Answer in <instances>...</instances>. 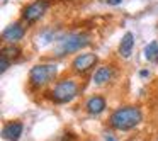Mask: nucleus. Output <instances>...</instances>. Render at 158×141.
Segmentation results:
<instances>
[{
    "instance_id": "nucleus-1",
    "label": "nucleus",
    "mask_w": 158,
    "mask_h": 141,
    "mask_svg": "<svg viewBox=\"0 0 158 141\" xmlns=\"http://www.w3.org/2000/svg\"><path fill=\"white\" fill-rule=\"evenodd\" d=\"M143 121V112L136 106H126L116 109L109 117V126L117 131H129Z\"/></svg>"
},
{
    "instance_id": "nucleus-2",
    "label": "nucleus",
    "mask_w": 158,
    "mask_h": 141,
    "mask_svg": "<svg viewBox=\"0 0 158 141\" xmlns=\"http://www.w3.org/2000/svg\"><path fill=\"white\" fill-rule=\"evenodd\" d=\"M90 36L89 34H70L66 38L60 39L55 46V55L56 56H65V55H70V53H75L78 49H83L85 46L90 44Z\"/></svg>"
},
{
    "instance_id": "nucleus-3",
    "label": "nucleus",
    "mask_w": 158,
    "mask_h": 141,
    "mask_svg": "<svg viewBox=\"0 0 158 141\" xmlns=\"http://www.w3.org/2000/svg\"><path fill=\"white\" fill-rule=\"evenodd\" d=\"M58 73V68L53 63H46V65H36L29 72V83L32 89H41V87L48 85L53 82Z\"/></svg>"
},
{
    "instance_id": "nucleus-4",
    "label": "nucleus",
    "mask_w": 158,
    "mask_h": 141,
    "mask_svg": "<svg viewBox=\"0 0 158 141\" xmlns=\"http://www.w3.org/2000/svg\"><path fill=\"white\" fill-rule=\"evenodd\" d=\"M51 100L55 104H68L70 100H73L78 93V85L73 80L65 78L55 83V87L51 89Z\"/></svg>"
},
{
    "instance_id": "nucleus-5",
    "label": "nucleus",
    "mask_w": 158,
    "mask_h": 141,
    "mask_svg": "<svg viewBox=\"0 0 158 141\" xmlns=\"http://www.w3.org/2000/svg\"><path fill=\"white\" fill-rule=\"evenodd\" d=\"M49 7V2L48 0H34L32 4L26 5L22 9V19H24L27 24H34L38 22L39 19L44 15V12L48 10Z\"/></svg>"
},
{
    "instance_id": "nucleus-6",
    "label": "nucleus",
    "mask_w": 158,
    "mask_h": 141,
    "mask_svg": "<svg viewBox=\"0 0 158 141\" xmlns=\"http://www.w3.org/2000/svg\"><path fill=\"white\" fill-rule=\"evenodd\" d=\"M97 60L99 58H97L95 53H83V55H78L72 61V68L77 73H85L89 70H92V66H95Z\"/></svg>"
},
{
    "instance_id": "nucleus-7",
    "label": "nucleus",
    "mask_w": 158,
    "mask_h": 141,
    "mask_svg": "<svg viewBox=\"0 0 158 141\" xmlns=\"http://www.w3.org/2000/svg\"><path fill=\"white\" fill-rule=\"evenodd\" d=\"M24 34H26V29L22 27L19 22H14V24H10L7 29H4V32H2V39H4L5 43L14 44V43L21 41V39L24 38Z\"/></svg>"
},
{
    "instance_id": "nucleus-8",
    "label": "nucleus",
    "mask_w": 158,
    "mask_h": 141,
    "mask_svg": "<svg viewBox=\"0 0 158 141\" xmlns=\"http://www.w3.org/2000/svg\"><path fill=\"white\" fill-rule=\"evenodd\" d=\"M22 131H24V124L21 121H10L9 124H5L4 131H2V136H4V139L17 141L21 138Z\"/></svg>"
},
{
    "instance_id": "nucleus-9",
    "label": "nucleus",
    "mask_w": 158,
    "mask_h": 141,
    "mask_svg": "<svg viewBox=\"0 0 158 141\" xmlns=\"http://www.w3.org/2000/svg\"><path fill=\"white\" fill-rule=\"evenodd\" d=\"M85 109L89 114H92V116H97V114H100L104 109H106V99L100 95H95V97H90L89 100H87L85 104Z\"/></svg>"
},
{
    "instance_id": "nucleus-10",
    "label": "nucleus",
    "mask_w": 158,
    "mask_h": 141,
    "mask_svg": "<svg viewBox=\"0 0 158 141\" xmlns=\"http://www.w3.org/2000/svg\"><path fill=\"white\" fill-rule=\"evenodd\" d=\"M133 48H134V34L133 32H126L119 43V55L123 58H129L131 53H133Z\"/></svg>"
},
{
    "instance_id": "nucleus-11",
    "label": "nucleus",
    "mask_w": 158,
    "mask_h": 141,
    "mask_svg": "<svg viewBox=\"0 0 158 141\" xmlns=\"http://www.w3.org/2000/svg\"><path fill=\"white\" fill-rule=\"evenodd\" d=\"M114 77V70L110 66H100L95 73H94V83L95 85H104V83L110 82Z\"/></svg>"
},
{
    "instance_id": "nucleus-12",
    "label": "nucleus",
    "mask_w": 158,
    "mask_h": 141,
    "mask_svg": "<svg viewBox=\"0 0 158 141\" xmlns=\"http://www.w3.org/2000/svg\"><path fill=\"white\" fill-rule=\"evenodd\" d=\"M143 56L150 63H158V41H151L144 46Z\"/></svg>"
},
{
    "instance_id": "nucleus-13",
    "label": "nucleus",
    "mask_w": 158,
    "mask_h": 141,
    "mask_svg": "<svg viewBox=\"0 0 158 141\" xmlns=\"http://www.w3.org/2000/svg\"><path fill=\"white\" fill-rule=\"evenodd\" d=\"M0 55H2V56H5V58H9V60L12 61L14 58H17V56L21 55V49L10 44V46H5V48L2 49V53H0Z\"/></svg>"
},
{
    "instance_id": "nucleus-14",
    "label": "nucleus",
    "mask_w": 158,
    "mask_h": 141,
    "mask_svg": "<svg viewBox=\"0 0 158 141\" xmlns=\"http://www.w3.org/2000/svg\"><path fill=\"white\" fill-rule=\"evenodd\" d=\"M9 66H10V60H9V58H5V56H2V55H0V72L4 73L5 70L9 68Z\"/></svg>"
},
{
    "instance_id": "nucleus-15",
    "label": "nucleus",
    "mask_w": 158,
    "mask_h": 141,
    "mask_svg": "<svg viewBox=\"0 0 158 141\" xmlns=\"http://www.w3.org/2000/svg\"><path fill=\"white\" fill-rule=\"evenodd\" d=\"M73 139H75V138H73L72 133H65V134L61 136V139H60V141H73Z\"/></svg>"
},
{
    "instance_id": "nucleus-16",
    "label": "nucleus",
    "mask_w": 158,
    "mask_h": 141,
    "mask_svg": "<svg viewBox=\"0 0 158 141\" xmlns=\"http://www.w3.org/2000/svg\"><path fill=\"white\" fill-rule=\"evenodd\" d=\"M109 5H119V4H123V0H106Z\"/></svg>"
},
{
    "instance_id": "nucleus-17",
    "label": "nucleus",
    "mask_w": 158,
    "mask_h": 141,
    "mask_svg": "<svg viewBox=\"0 0 158 141\" xmlns=\"http://www.w3.org/2000/svg\"><path fill=\"white\" fill-rule=\"evenodd\" d=\"M148 75H150L148 70H141V72H139V77H143V78H144V77H148Z\"/></svg>"
},
{
    "instance_id": "nucleus-18",
    "label": "nucleus",
    "mask_w": 158,
    "mask_h": 141,
    "mask_svg": "<svg viewBox=\"0 0 158 141\" xmlns=\"http://www.w3.org/2000/svg\"><path fill=\"white\" fill-rule=\"evenodd\" d=\"M106 141H116V139H114V138L110 136V134H107V136H106Z\"/></svg>"
}]
</instances>
